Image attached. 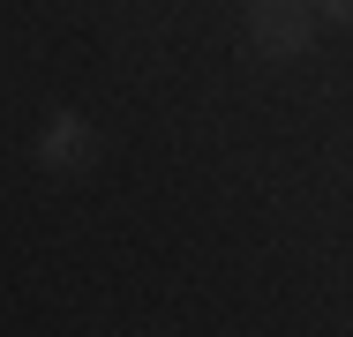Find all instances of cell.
Here are the masks:
<instances>
[{"label":"cell","mask_w":353,"mask_h":337,"mask_svg":"<svg viewBox=\"0 0 353 337\" xmlns=\"http://www.w3.org/2000/svg\"><path fill=\"white\" fill-rule=\"evenodd\" d=\"M248 8H256V0H248Z\"/></svg>","instance_id":"4"},{"label":"cell","mask_w":353,"mask_h":337,"mask_svg":"<svg viewBox=\"0 0 353 337\" xmlns=\"http://www.w3.org/2000/svg\"><path fill=\"white\" fill-rule=\"evenodd\" d=\"M323 15L331 23H353V0H323Z\"/></svg>","instance_id":"3"},{"label":"cell","mask_w":353,"mask_h":337,"mask_svg":"<svg viewBox=\"0 0 353 337\" xmlns=\"http://www.w3.org/2000/svg\"><path fill=\"white\" fill-rule=\"evenodd\" d=\"M248 38H256V53L293 61V53L316 38V23H308V8H301V0H256V8H248Z\"/></svg>","instance_id":"1"},{"label":"cell","mask_w":353,"mask_h":337,"mask_svg":"<svg viewBox=\"0 0 353 337\" xmlns=\"http://www.w3.org/2000/svg\"><path fill=\"white\" fill-rule=\"evenodd\" d=\"M38 157H46L53 173H83V165H90V128H83L75 113H53L46 135H38Z\"/></svg>","instance_id":"2"}]
</instances>
